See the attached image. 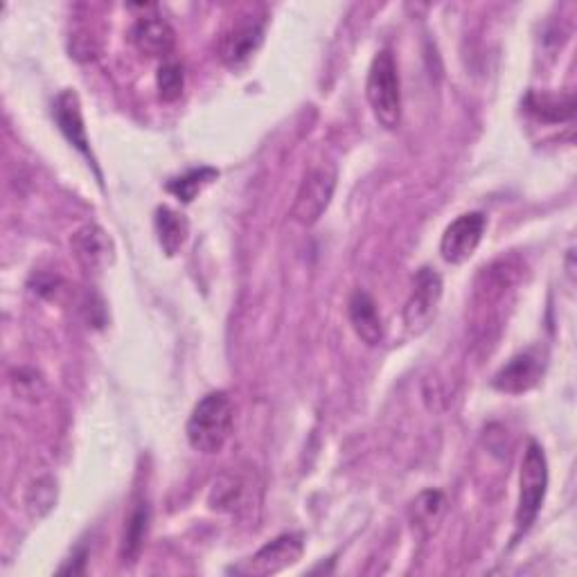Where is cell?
Here are the masks:
<instances>
[{
    "label": "cell",
    "instance_id": "7a4b0ae2",
    "mask_svg": "<svg viewBox=\"0 0 577 577\" xmlns=\"http://www.w3.org/2000/svg\"><path fill=\"white\" fill-rule=\"evenodd\" d=\"M366 98L368 104L377 118V122L393 131L402 122V87H399V72L397 63L391 54V50H382L375 54L368 82H366Z\"/></svg>",
    "mask_w": 577,
    "mask_h": 577
},
{
    "label": "cell",
    "instance_id": "52a82bcc",
    "mask_svg": "<svg viewBox=\"0 0 577 577\" xmlns=\"http://www.w3.org/2000/svg\"><path fill=\"white\" fill-rule=\"evenodd\" d=\"M546 371V352L530 347L515 354L492 379V386L505 395H522L539 384Z\"/></svg>",
    "mask_w": 577,
    "mask_h": 577
},
{
    "label": "cell",
    "instance_id": "3957f363",
    "mask_svg": "<svg viewBox=\"0 0 577 577\" xmlns=\"http://www.w3.org/2000/svg\"><path fill=\"white\" fill-rule=\"evenodd\" d=\"M522 489H519V503H517V515H515V524H517V533L515 539H519L522 535H526L546 498V489H548V460L546 454L541 449L539 443L530 441L526 454H524V463H522V480H519Z\"/></svg>",
    "mask_w": 577,
    "mask_h": 577
},
{
    "label": "cell",
    "instance_id": "8992f818",
    "mask_svg": "<svg viewBox=\"0 0 577 577\" xmlns=\"http://www.w3.org/2000/svg\"><path fill=\"white\" fill-rule=\"evenodd\" d=\"M336 190V170L332 165H321L307 172L298 188L292 216L301 226H314L323 212L330 207Z\"/></svg>",
    "mask_w": 577,
    "mask_h": 577
},
{
    "label": "cell",
    "instance_id": "e0dca14e",
    "mask_svg": "<svg viewBox=\"0 0 577 577\" xmlns=\"http://www.w3.org/2000/svg\"><path fill=\"white\" fill-rule=\"evenodd\" d=\"M526 107L533 115L544 122H564L570 120L575 113L573 95H550V93H530Z\"/></svg>",
    "mask_w": 577,
    "mask_h": 577
},
{
    "label": "cell",
    "instance_id": "8fae6325",
    "mask_svg": "<svg viewBox=\"0 0 577 577\" xmlns=\"http://www.w3.org/2000/svg\"><path fill=\"white\" fill-rule=\"evenodd\" d=\"M70 249H72V255H75L78 264L82 269H87L89 273L91 271L100 273L113 260V242L95 224H87L75 235H72L70 237Z\"/></svg>",
    "mask_w": 577,
    "mask_h": 577
},
{
    "label": "cell",
    "instance_id": "ba28073f",
    "mask_svg": "<svg viewBox=\"0 0 577 577\" xmlns=\"http://www.w3.org/2000/svg\"><path fill=\"white\" fill-rule=\"evenodd\" d=\"M487 226V216L483 212H465L456 222H452L441 240L443 260L449 264H465L478 249Z\"/></svg>",
    "mask_w": 577,
    "mask_h": 577
},
{
    "label": "cell",
    "instance_id": "277c9868",
    "mask_svg": "<svg viewBox=\"0 0 577 577\" xmlns=\"http://www.w3.org/2000/svg\"><path fill=\"white\" fill-rule=\"evenodd\" d=\"M264 10L251 8L246 12H240L220 39V59L224 61V65H229L235 72L246 68L264 43Z\"/></svg>",
    "mask_w": 577,
    "mask_h": 577
},
{
    "label": "cell",
    "instance_id": "ac0fdd59",
    "mask_svg": "<svg viewBox=\"0 0 577 577\" xmlns=\"http://www.w3.org/2000/svg\"><path fill=\"white\" fill-rule=\"evenodd\" d=\"M216 176H220V172H216L214 168H199V170H190L176 179H172L168 183V192L174 194L179 201L183 203H190L196 199V194L210 185Z\"/></svg>",
    "mask_w": 577,
    "mask_h": 577
},
{
    "label": "cell",
    "instance_id": "2e32d148",
    "mask_svg": "<svg viewBox=\"0 0 577 577\" xmlns=\"http://www.w3.org/2000/svg\"><path fill=\"white\" fill-rule=\"evenodd\" d=\"M150 522H152L150 503L148 500L135 503V508L131 510V515L126 519V526H124L122 550H120L122 561H135V557L140 555V548L144 544V537H148Z\"/></svg>",
    "mask_w": 577,
    "mask_h": 577
},
{
    "label": "cell",
    "instance_id": "7c38bea8",
    "mask_svg": "<svg viewBox=\"0 0 577 577\" xmlns=\"http://www.w3.org/2000/svg\"><path fill=\"white\" fill-rule=\"evenodd\" d=\"M131 41L140 54L165 61V59H170V54L176 45V34L165 19L142 17L131 28Z\"/></svg>",
    "mask_w": 577,
    "mask_h": 577
},
{
    "label": "cell",
    "instance_id": "44dd1931",
    "mask_svg": "<svg viewBox=\"0 0 577 577\" xmlns=\"http://www.w3.org/2000/svg\"><path fill=\"white\" fill-rule=\"evenodd\" d=\"M57 498V485L52 478H41L37 480L30 492H28V510L34 519H41L43 515H48L52 510Z\"/></svg>",
    "mask_w": 577,
    "mask_h": 577
},
{
    "label": "cell",
    "instance_id": "5bb4252c",
    "mask_svg": "<svg viewBox=\"0 0 577 577\" xmlns=\"http://www.w3.org/2000/svg\"><path fill=\"white\" fill-rule=\"evenodd\" d=\"M154 229H156L161 249H163L170 257L181 251V246H183L185 240H188V231H190L185 216L179 214L176 210L168 207V205H161V207L156 210Z\"/></svg>",
    "mask_w": 577,
    "mask_h": 577
},
{
    "label": "cell",
    "instance_id": "30bf717a",
    "mask_svg": "<svg viewBox=\"0 0 577 577\" xmlns=\"http://www.w3.org/2000/svg\"><path fill=\"white\" fill-rule=\"evenodd\" d=\"M52 115H54V122H57L59 131L68 138V142L72 144V148H75L80 154H84L91 161V165H95L78 93L75 91L59 93L54 104H52Z\"/></svg>",
    "mask_w": 577,
    "mask_h": 577
},
{
    "label": "cell",
    "instance_id": "5b68a950",
    "mask_svg": "<svg viewBox=\"0 0 577 577\" xmlns=\"http://www.w3.org/2000/svg\"><path fill=\"white\" fill-rule=\"evenodd\" d=\"M441 298H443L441 273L431 266H422L415 273L411 298L404 305V325H406L408 334L419 336L422 332L428 330V325L438 314Z\"/></svg>",
    "mask_w": 577,
    "mask_h": 577
},
{
    "label": "cell",
    "instance_id": "6da1fadb",
    "mask_svg": "<svg viewBox=\"0 0 577 577\" xmlns=\"http://www.w3.org/2000/svg\"><path fill=\"white\" fill-rule=\"evenodd\" d=\"M235 424V406L226 391H212L194 406L185 433L194 452L212 456L220 454L231 441Z\"/></svg>",
    "mask_w": 577,
    "mask_h": 577
},
{
    "label": "cell",
    "instance_id": "ffe728a7",
    "mask_svg": "<svg viewBox=\"0 0 577 577\" xmlns=\"http://www.w3.org/2000/svg\"><path fill=\"white\" fill-rule=\"evenodd\" d=\"M156 87H159V95L163 102H176L183 95L185 89V72L183 65L174 59H165L159 68L156 75Z\"/></svg>",
    "mask_w": 577,
    "mask_h": 577
},
{
    "label": "cell",
    "instance_id": "9c48e42d",
    "mask_svg": "<svg viewBox=\"0 0 577 577\" xmlns=\"http://www.w3.org/2000/svg\"><path fill=\"white\" fill-rule=\"evenodd\" d=\"M305 550V541L301 535H280L266 546H262L244 568V573H255V575H273L280 573L288 566H294Z\"/></svg>",
    "mask_w": 577,
    "mask_h": 577
},
{
    "label": "cell",
    "instance_id": "d6986e66",
    "mask_svg": "<svg viewBox=\"0 0 577 577\" xmlns=\"http://www.w3.org/2000/svg\"><path fill=\"white\" fill-rule=\"evenodd\" d=\"M242 494H244V483L233 474H222L214 480V487L210 492V508L220 513L235 510Z\"/></svg>",
    "mask_w": 577,
    "mask_h": 577
},
{
    "label": "cell",
    "instance_id": "4fadbf2b",
    "mask_svg": "<svg viewBox=\"0 0 577 577\" xmlns=\"http://www.w3.org/2000/svg\"><path fill=\"white\" fill-rule=\"evenodd\" d=\"M347 316L356 336L366 345H379L384 338V323L375 301L366 292H354L347 303Z\"/></svg>",
    "mask_w": 577,
    "mask_h": 577
},
{
    "label": "cell",
    "instance_id": "9a60e30c",
    "mask_svg": "<svg viewBox=\"0 0 577 577\" xmlns=\"http://www.w3.org/2000/svg\"><path fill=\"white\" fill-rule=\"evenodd\" d=\"M445 513H447L445 494L438 492V489H426L413 500V508H411L413 526L417 530H422L424 535L436 533Z\"/></svg>",
    "mask_w": 577,
    "mask_h": 577
}]
</instances>
